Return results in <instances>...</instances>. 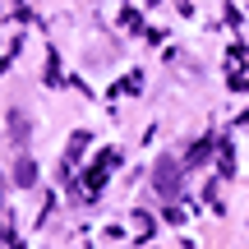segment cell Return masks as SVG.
<instances>
[{"instance_id":"obj_3","label":"cell","mask_w":249,"mask_h":249,"mask_svg":"<svg viewBox=\"0 0 249 249\" xmlns=\"http://www.w3.org/2000/svg\"><path fill=\"white\" fill-rule=\"evenodd\" d=\"M213 152V139H203V143H194V152H189V161L185 166H203V157Z\"/></svg>"},{"instance_id":"obj_2","label":"cell","mask_w":249,"mask_h":249,"mask_svg":"<svg viewBox=\"0 0 249 249\" xmlns=\"http://www.w3.org/2000/svg\"><path fill=\"white\" fill-rule=\"evenodd\" d=\"M33 180H37V166H33V157H18V161H14V185H23V189H28Z\"/></svg>"},{"instance_id":"obj_1","label":"cell","mask_w":249,"mask_h":249,"mask_svg":"<svg viewBox=\"0 0 249 249\" xmlns=\"http://www.w3.org/2000/svg\"><path fill=\"white\" fill-rule=\"evenodd\" d=\"M180 166H185V161H176V157H161L157 166H152V185H157L161 198H176L180 194Z\"/></svg>"}]
</instances>
